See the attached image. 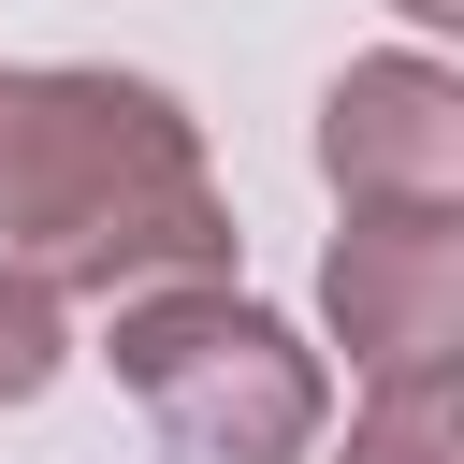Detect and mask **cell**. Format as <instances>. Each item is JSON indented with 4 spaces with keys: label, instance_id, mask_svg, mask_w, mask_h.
Returning <instances> with one entry per match:
<instances>
[{
    "label": "cell",
    "instance_id": "6da1fadb",
    "mask_svg": "<svg viewBox=\"0 0 464 464\" xmlns=\"http://www.w3.org/2000/svg\"><path fill=\"white\" fill-rule=\"evenodd\" d=\"M0 261L44 276L58 304H130L232 276V203L203 174V130L145 72L87 58H14L0 72Z\"/></svg>",
    "mask_w": 464,
    "mask_h": 464
},
{
    "label": "cell",
    "instance_id": "277c9868",
    "mask_svg": "<svg viewBox=\"0 0 464 464\" xmlns=\"http://www.w3.org/2000/svg\"><path fill=\"white\" fill-rule=\"evenodd\" d=\"M319 304L362 377H435L464 348V218H348L319 261Z\"/></svg>",
    "mask_w": 464,
    "mask_h": 464
},
{
    "label": "cell",
    "instance_id": "52a82bcc",
    "mask_svg": "<svg viewBox=\"0 0 464 464\" xmlns=\"http://www.w3.org/2000/svg\"><path fill=\"white\" fill-rule=\"evenodd\" d=\"M406 14H420V29H450V14H464V0H406Z\"/></svg>",
    "mask_w": 464,
    "mask_h": 464
},
{
    "label": "cell",
    "instance_id": "8992f818",
    "mask_svg": "<svg viewBox=\"0 0 464 464\" xmlns=\"http://www.w3.org/2000/svg\"><path fill=\"white\" fill-rule=\"evenodd\" d=\"M58 362H72V319H58V290L0 261V406H29Z\"/></svg>",
    "mask_w": 464,
    "mask_h": 464
},
{
    "label": "cell",
    "instance_id": "3957f363",
    "mask_svg": "<svg viewBox=\"0 0 464 464\" xmlns=\"http://www.w3.org/2000/svg\"><path fill=\"white\" fill-rule=\"evenodd\" d=\"M319 174L348 218H464V72L348 58L319 87Z\"/></svg>",
    "mask_w": 464,
    "mask_h": 464
},
{
    "label": "cell",
    "instance_id": "7a4b0ae2",
    "mask_svg": "<svg viewBox=\"0 0 464 464\" xmlns=\"http://www.w3.org/2000/svg\"><path fill=\"white\" fill-rule=\"evenodd\" d=\"M116 377L145 392V420L188 450V464H304L319 450V348L246 304L232 276H188V290H130L116 304Z\"/></svg>",
    "mask_w": 464,
    "mask_h": 464
},
{
    "label": "cell",
    "instance_id": "5b68a950",
    "mask_svg": "<svg viewBox=\"0 0 464 464\" xmlns=\"http://www.w3.org/2000/svg\"><path fill=\"white\" fill-rule=\"evenodd\" d=\"M334 464H464V406H450V362L435 377H377V406L348 420Z\"/></svg>",
    "mask_w": 464,
    "mask_h": 464
}]
</instances>
